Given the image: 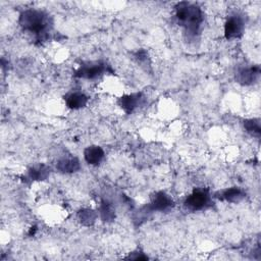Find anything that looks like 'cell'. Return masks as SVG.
I'll return each instance as SVG.
<instances>
[{"mask_svg": "<svg viewBox=\"0 0 261 261\" xmlns=\"http://www.w3.org/2000/svg\"><path fill=\"white\" fill-rule=\"evenodd\" d=\"M18 23L22 31L35 36L39 42H44L49 38L53 28L52 17L41 9H25L19 14Z\"/></svg>", "mask_w": 261, "mask_h": 261, "instance_id": "cell-1", "label": "cell"}, {"mask_svg": "<svg viewBox=\"0 0 261 261\" xmlns=\"http://www.w3.org/2000/svg\"><path fill=\"white\" fill-rule=\"evenodd\" d=\"M177 23L185 30L188 38L196 39L200 35V30L204 20L201 8L194 3L181 1L174 6Z\"/></svg>", "mask_w": 261, "mask_h": 261, "instance_id": "cell-2", "label": "cell"}, {"mask_svg": "<svg viewBox=\"0 0 261 261\" xmlns=\"http://www.w3.org/2000/svg\"><path fill=\"white\" fill-rule=\"evenodd\" d=\"M211 205L210 194L206 189H195L185 200L184 207L189 211H201Z\"/></svg>", "mask_w": 261, "mask_h": 261, "instance_id": "cell-3", "label": "cell"}, {"mask_svg": "<svg viewBox=\"0 0 261 261\" xmlns=\"http://www.w3.org/2000/svg\"><path fill=\"white\" fill-rule=\"evenodd\" d=\"M108 65L102 61L85 62L76 69L74 76L86 80H94L108 71Z\"/></svg>", "mask_w": 261, "mask_h": 261, "instance_id": "cell-4", "label": "cell"}, {"mask_svg": "<svg viewBox=\"0 0 261 261\" xmlns=\"http://www.w3.org/2000/svg\"><path fill=\"white\" fill-rule=\"evenodd\" d=\"M173 206L174 202L166 193L157 192L152 196L151 202L142 208V212L145 214H150L155 211L166 212L169 211Z\"/></svg>", "mask_w": 261, "mask_h": 261, "instance_id": "cell-5", "label": "cell"}, {"mask_svg": "<svg viewBox=\"0 0 261 261\" xmlns=\"http://www.w3.org/2000/svg\"><path fill=\"white\" fill-rule=\"evenodd\" d=\"M245 31V20L240 13L230 14L224 23V37L227 40L241 38Z\"/></svg>", "mask_w": 261, "mask_h": 261, "instance_id": "cell-6", "label": "cell"}, {"mask_svg": "<svg viewBox=\"0 0 261 261\" xmlns=\"http://www.w3.org/2000/svg\"><path fill=\"white\" fill-rule=\"evenodd\" d=\"M260 76V66H239L234 73L236 81L243 86H250L256 83Z\"/></svg>", "mask_w": 261, "mask_h": 261, "instance_id": "cell-7", "label": "cell"}, {"mask_svg": "<svg viewBox=\"0 0 261 261\" xmlns=\"http://www.w3.org/2000/svg\"><path fill=\"white\" fill-rule=\"evenodd\" d=\"M145 97L142 93H133L120 97L117 101L119 107L127 114L133 113L139 106L143 105Z\"/></svg>", "mask_w": 261, "mask_h": 261, "instance_id": "cell-8", "label": "cell"}, {"mask_svg": "<svg viewBox=\"0 0 261 261\" xmlns=\"http://www.w3.org/2000/svg\"><path fill=\"white\" fill-rule=\"evenodd\" d=\"M215 197L221 201H226L229 203H239L246 197V193L241 188L232 187L217 192L215 194Z\"/></svg>", "mask_w": 261, "mask_h": 261, "instance_id": "cell-9", "label": "cell"}, {"mask_svg": "<svg viewBox=\"0 0 261 261\" xmlns=\"http://www.w3.org/2000/svg\"><path fill=\"white\" fill-rule=\"evenodd\" d=\"M64 101L68 108L76 110L85 107L89 98L82 92H69L64 96Z\"/></svg>", "mask_w": 261, "mask_h": 261, "instance_id": "cell-10", "label": "cell"}, {"mask_svg": "<svg viewBox=\"0 0 261 261\" xmlns=\"http://www.w3.org/2000/svg\"><path fill=\"white\" fill-rule=\"evenodd\" d=\"M105 153L103 149L99 146H89L84 151V158L86 162L90 165L97 166L104 159Z\"/></svg>", "mask_w": 261, "mask_h": 261, "instance_id": "cell-11", "label": "cell"}, {"mask_svg": "<svg viewBox=\"0 0 261 261\" xmlns=\"http://www.w3.org/2000/svg\"><path fill=\"white\" fill-rule=\"evenodd\" d=\"M56 168L62 173H73L81 168V164L76 157H64L58 160Z\"/></svg>", "mask_w": 261, "mask_h": 261, "instance_id": "cell-12", "label": "cell"}, {"mask_svg": "<svg viewBox=\"0 0 261 261\" xmlns=\"http://www.w3.org/2000/svg\"><path fill=\"white\" fill-rule=\"evenodd\" d=\"M50 174V167L45 164H36L28 169L27 178L30 180H44Z\"/></svg>", "mask_w": 261, "mask_h": 261, "instance_id": "cell-13", "label": "cell"}, {"mask_svg": "<svg viewBox=\"0 0 261 261\" xmlns=\"http://www.w3.org/2000/svg\"><path fill=\"white\" fill-rule=\"evenodd\" d=\"M98 211L101 219L104 222H110L115 218V209L107 200H101Z\"/></svg>", "mask_w": 261, "mask_h": 261, "instance_id": "cell-14", "label": "cell"}, {"mask_svg": "<svg viewBox=\"0 0 261 261\" xmlns=\"http://www.w3.org/2000/svg\"><path fill=\"white\" fill-rule=\"evenodd\" d=\"M97 216L98 214L92 209H82L77 212V218L80 222L87 226L94 224V222L97 219Z\"/></svg>", "mask_w": 261, "mask_h": 261, "instance_id": "cell-15", "label": "cell"}, {"mask_svg": "<svg viewBox=\"0 0 261 261\" xmlns=\"http://www.w3.org/2000/svg\"><path fill=\"white\" fill-rule=\"evenodd\" d=\"M244 128L248 134H250L252 137L259 138L260 133H261V127H260V119L258 118H251V119H246L243 122Z\"/></svg>", "mask_w": 261, "mask_h": 261, "instance_id": "cell-16", "label": "cell"}]
</instances>
